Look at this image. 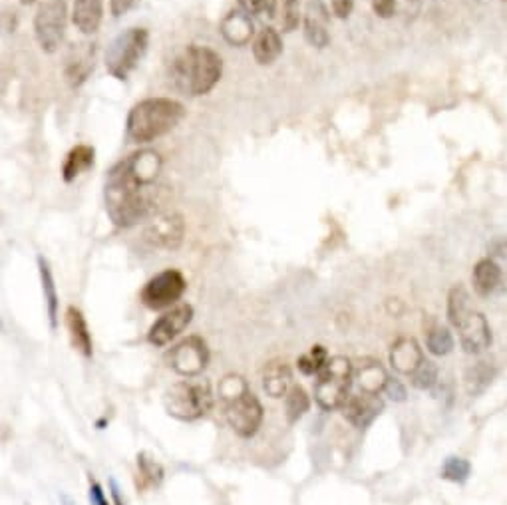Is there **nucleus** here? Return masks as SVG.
<instances>
[{
  "label": "nucleus",
  "mask_w": 507,
  "mask_h": 505,
  "mask_svg": "<svg viewBox=\"0 0 507 505\" xmlns=\"http://www.w3.org/2000/svg\"><path fill=\"white\" fill-rule=\"evenodd\" d=\"M162 158L157 152L139 150L113 165L104 186V202L112 223L128 229L157 213L163 189L157 186Z\"/></svg>",
  "instance_id": "f257e3e1"
},
{
  "label": "nucleus",
  "mask_w": 507,
  "mask_h": 505,
  "mask_svg": "<svg viewBox=\"0 0 507 505\" xmlns=\"http://www.w3.org/2000/svg\"><path fill=\"white\" fill-rule=\"evenodd\" d=\"M223 60L213 48L189 45L170 64V80L176 90L197 98L212 92L221 80Z\"/></svg>",
  "instance_id": "f03ea898"
},
{
  "label": "nucleus",
  "mask_w": 507,
  "mask_h": 505,
  "mask_svg": "<svg viewBox=\"0 0 507 505\" xmlns=\"http://www.w3.org/2000/svg\"><path fill=\"white\" fill-rule=\"evenodd\" d=\"M186 116L183 103L171 98H147L129 110L126 134L134 144H150L170 134Z\"/></svg>",
  "instance_id": "7ed1b4c3"
},
{
  "label": "nucleus",
  "mask_w": 507,
  "mask_h": 505,
  "mask_svg": "<svg viewBox=\"0 0 507 505\" xmlns=\"http://www.w3.org/2000/svg\"><path fill=\"white\" fill-rule=\"evenodd\" d=\"M215 402L209 380H183L163 394L165 412L181 422H194L212 412Z\"/></svg>",
  "instance_id": "20e7f679"
},
{
  "label": "nucleus",
  "mask_w": 507,
  "mask_h": 505,
  "mask_svg": "<svg viewBox=\"0 0 507 505\" xmlns=\"http://www.w3.org/2000/svg\"><path fill=\"white\" fill-rule=\"evenodd\" d=\"M317 385H314V400L319 408L327 412L343 408L351 398V388L354 380V367L346 356H330L319 374Z\"/></svg>",
  "instance_id": "39448f33"
},
{
  "label": "nucleus",
  "mask_w": 507,
  "mask_h": 505,
  "mask_svg": "<svg viewBox=\"0 0 507 505\" xmlns=\"http://www.w3.org/2000/svg\"><path fill=\"white\" fill-rule=\"evenodd\" d=\"M150 32L145 29H128L110 42L106 50V70L116 80H128L147 52Z\"/></svg>",
  "instance_id": "423d86ee"
},
{
  "label": "nucleus",
  "mask_w": 507,
  "mask_h": 505,
  "mask_svg": "<svg viewBox=\"0 0 507 505\" xmlns=\"http://www.w3.org/2000/svg\"><path fill=\"white\" fill-rule=\"evenodd\" d=\"M66 24V0H45V3L38 6L37 16H34V34H37L40 48L48 52V54H54L64 40Z\"/></svg>",
  "instance_id": "0eeeda50"
},
{
  "label": "nucleus",
  "mask_w": 507,
  "mask_h": 505,
  "mask_svg": "<svg viewBox=\"0 0 507 505\" xmlns=\"http://www.w3.org/2000/svg\"><path fill=\"white\" fill-rule=\"evenodd\" d=\"M186 289V277H183L178 269H165V271L157 273L145 283L142 293H139V301H142L147 309L163 310L178 304Z\"/></svg>",
  "instance_id": "6e6552de"
},
{
  "label": "nucleus",
  "mask_w": 507,
  "mask_h": 505,
  "mask_svg": "<svg viewBox=\"0 0 507 505\" xmlns=\"http://www.w3.org/2000/svg\"><path fill=\"white\" fill-rule=\"evenodd\" d=\"M170 368L176 370L179 377L195 378L209 367L212 360V352H209V344L205 338L197 335L183 338L171 351L165 354Z\"/></svg>",
  "instance_id": "1a4fd4ad"
},
{
  "label": "nucleus",
  "mask_w": 507,
  "mask_h": 505,
  "mask_svg": "<svg viewBox=\"0 0 507 505\" xmlns=\"http://www.w3.org/2000/svg\"><path fill=\"white\" fill-rule=\"evenodd\" d=\"M225 420L231 426L233 432L239 438H253L263 424L265 410L261 400L251 390L245 392L239 398L223 404Z\"/></svg>",
  "instance_id": "9d476101"
},
{
  "label": "nucleus",
  "mask_w": 507,
  "mask_h": 505,
  "mask_svg": "<svg viewBox=\"0 0 507 505\" xmlns=\"http://www.w3.org/2000/svg\"><path fill=\"white\" fill-rule=\"evenodd\" d=\"M191 320H194V307L187 302L176 304L154 322L150 333H147V341L157 348L170 344L173 338H178L191 325Z\"/></svg>",
  "instance_id": "9b49d317"
},
{
  "label": "nucleus",
  "mask_w": 507,
  "mask_h": 505,
  "mask_svg": "<svg viewBox=\"0 0 507 505\" xmlns=\"http://www.w3.org/2000/svg\"><path fill=\"white\" fill-rule=\"evenodd\" d=\"M186 235V221L179 213H168L154 217L144 231V239L150 245L165 251H176L183 243Z\"/></svg>",
  "instance_id": "f8f14e48"
},
{
  "label": "nucleus",
  "mask_w": 507,
  "mask_h": 505,
  "mask_svg": "<svg viewBox=\"0 0 507 505\" xmlns=\"http://www.w3.org/2000/svg\"><path fill=\"white\" fill-rule=\"evenodd\" d=\"M460 335V346L463 352L479 354L492 344V328L482 312L471 310L470 317L456 328Z\"/></svg>",
  "instance_id": "ddd939ff"
},
{
  "label": "nucleus",
  "mask_w": 507,
  "mask_h": 505,
  "mask_svg": "<svg viewBox=\"0 0 507 505\" xmlns=\"http://www.w3.org/2000/svg\"><path fill=\"white\" fill-rule=\"evenodd\" d=\"M340 410H343V416L354 426V428L364 430L380 416V412L384 410V402L378 396L362 394L361 392L358 396L348 398Z\"/></svg>",
  "instance_id": "4468645a"
},
{
  "label": "nucleus",
  "mask_w": 507,
  "mask_h": 505,
  "mask_svg": "<svg viewBox=\"0 0 507 505\" xmlns=\"http://www.w3.org/2000/svg\"><path fill=\"white\" fill-rule=\"evenodd\" d=\"M304 38L314 48H325L330 42L328 34V8L322 0H311L304 12Z\"/></svg>",
  "instance_id": "2eb2a0df"
},
{
  "label": "nucleus",
  "mask_w": 507,
  "mask_h": 505,
  "mask_svg": "<svg viewBox=\"0 0 507 505\" xmlns=\"http://www.w3.org/2000/svg\"><path fill=\"white\" fill-rule=\"evenodd\" d=\"M221 37L225 38L227 45L231 46H247L253 34H255V26H253L251 14H247L243 8H235V11L227 12L220 24Z\"/></svg>",
  "instance_id": "dca6fc26"
},
{
  "label": "nucleus",
  "mask_w": 507,
  "mask_h": 505,
  "mask_svg": "<svg viewBox=\"0 0 507 505\" xmlns=\"http://www.w3.org/2000/svg\"><path fill=\"white\" fill-rule=\"evenodd\" d=\"M424 360L426 359H424L422 348H420L418 341L412 336L398 338V341L390 348V364L398 374L412 377V374L418 370V367Z\"/></svg>",
  "instance_id": "f3484780"
},
{
  "label": "nucleus",
  "mask_w": 507,
  "mask_h": 505,
  "mask_svg": "<svg viewBox=\"0 0 507 505\" xmlns=\"http://www.w3.org/2000/svg\"><path fill=\"white\" fill-rule=\"evenodd\" d=\"M263 380V390L270 398H283L293 386V370L285 360H269L261 374Z\"/></svg>",
  "instance_id": "a211bd4d"
},
{
  "label": "nucleus",
  "mask_w": 507,
  "mask_h": 505,
  "mask_svg": "<svg viewBox=\"0 0 507 505\" xmlns=\"http://www.w3.org/2000/svg\"><path fill=\"white\" fill-rule=\"evenodd\" d=\"M354 380L362 394L378 396L380 392H384V388H386L390 377L378 360L366 359L358 364V368L354 370Z\"/></svg>",
  "instance_id": "6ab92c4d"
},
{
  "label": "nucleus",
  "mask_w": 507,
  "mask_h": 505,
  "mask_svg": "<svg viewBox=\"0 0 507 505\" xmlns=\"http://www.w3.org/2000/svg\"><path fill=\"white\" fill-rule=\"evenodd\" d=\"M66 328H68L70 343H72V346L82 356H86V359H90V356L94 354V343H92V335H90L88 322H86L80 309L68 307V310H66Z\"/></svg>",
  "instance_id": "aec40b11"
},
{
  "label": "nucleus",
  "mask_w": 507,
  "mask_h": 505,
  "mask_svg": "<svg viewBox=\"0 0 507 505\" xmlns=\"http://www.w3.org/2000/svg\"><path fill=\"white\" fill-rule=\"evenodd\" d=\"M104 16V0H74L72 22L82 34L98 32Z\"/></svg>",
  "instance_id": "412c9836"
},
{
  "label": "nucleus",
  "mask_w": 507,
  "mask_h": 505,
  "mask_svg": "<svg viewBox=\"0 0 507 505\" xmlns=\"http://www.w3.org/2000/svg\"><path fill=\"white\" fill-rule=\"evenodd\" d=\"M471 283H474V291L479 294V297H492L502 285L500 265L489 257L478 261L474 273H471Z\"/></svg>",
  "instance_id": "4be33fe9"
},
{
  "label": "nucleus",
  "mask_w": 507,
  "mask_h": 505,
  "mask_svg": "<svg viewBox=\"0 0 507 505\" xmlns=\"http://www.w3.org/2000/svg\"><path fill=\"white\" fill-rule=\"evenodd\" d=\"M283 54V38L273 26L261 30L255 40H253V56H255L261 66L273 64L275 60Z\"/></svg>",
  "instance_id": "5701e85b"
},
{
  "label": "nucleus",
  "mask_w": 507,
  "mask_h": 505,
  "mask_svg": "<svg viewBox=\"0 0 507 505\" xmlns=\"http://www.w3.org/2000/svg\"><path fill=\"white\" fill-rule=\"evenodd\" d=\"M94 165V147L90 145H76L68 152L64 165H62V178L66 184H72V181L82 176L84 171H88Z\"/></svg>",
  "instance_id": "b1692460"
},
{
  "label": "nucleus",
  "mask_w": 507,
  "mask_h": 505,
  "mask_svg": "<svg viewBox=\"0 0 507 505\" xmlns=\"http://www.w3.org/2000/svg\"><path fill=\"white\" fill-rule=\"evenodd\" d=\"M38 271H40L42 293H45V301H46V309H48L50 328L56 330L58 327V293H56L54 275H52L50 263L42 255H38Z\"/></svg>",
  "instance_id": "393cba45"
},
{
  "label": "nucleus",
  "mask_w": 507,
  "mask_h": 505,
  "mask_svg": "<svg viewBox=\"0 0 507 505\" xmlns=\"http://www.w3.org/2000/svg\"><path fill=\"white\" fill-rule=\"evenodd\" d=\"M471 301L470 293L466 291V286L456 285L448 294V320L453 328H458L463 320L470 317Z\"/></svg>",
  "instance_id": "a878e982"
},
{
  "label": "nucleus",
  "mask_w": 507,
  "mask_h": 505,
  "mask_svg": "<svg viewBox=\"0 0 507 505\" xmlns=\"http://www.w3.org/2000/svg\"><path fill=\"white\" fill-rule=\"evenodd\" d=\"M309 408H311V398L307 394V390H304L301 385H293L285 396L287 422L291 426L296 424L304 414L309 412Z\"/></svg>",
  "instance_id": "bb28decb"
},
{
  "label": "nucleus",
  "mask_w": 507,
  "mask_h": 505,
  "mask_svg": "<svg viewBox=\"0 0 507 505\" xmlns=\"http://www.w3.org/2000/svg\"><path fill=\"white\" fill-rule=\"evenodd\" d=\"M163 480V468L160 461H155L145 451L137 454V487L147 490V487H157Z\"/></svg>",
  "instance_id": "cd10ccee"
},
{
  "label": "nucleus",
  "mask_w": 507,
  "mask_h": 505,
  "mask_svg": "<svg viewBox=\"0 0 507 505\" xmlns=\"http://www.w3.org/2000/svg\"><path fill=\"white\" fill-rule=\"evenodd\" d=\"M426 346L434 356H445L453 351V336L448 328L434 320L426 327Z\"/></svg>",
  "instance_id": "c85d7f7f"
},
{
  "label": "nucleus",
  "mask_w": 507,
  "mask_h": 505,
  "mask_svg": "<svg viewBox=\"0 0 507 505\" xmlns=\"http://www.w3.org/2000/svg\"><path fill=\"white\" fill-rule=\"evenodd\" d=\"M328 359L330 356L327 352V348L322 344H314L309 352L299 356L296 367H299V370L304 374V377H314V374H319L322 368H325Z\"/></svg>",
  "instance_id": "c756f323"
},
{
  "label": "nucleus",
  "mask_w": 507,
  "mask_h": 505,
  "mask_svg": "<svg viewBox=\"0 0 507 505\" xmlns=\"http://www.w3.org/2000/svg\"><path fill=\"white\" fill-rule=\"evenodd\" d=\"M247 390L251 388L243 377H239V374H227V377L221 378L220 386H217V396H220L221 404H227L231 402V400L245 394Z\"/></svg>",
  "instance_id": "7c9ffc66"
},
{
  "label": "nucleus",
  "mask_w": 507,
  "mask_h": 505,
  "mask_svg": "<svg viewBox=\"0 0 507 505\" xmlns=\"http://www.w3.org/2000/svg\"><path fill=\"white\" fill-rule=\"evenodd\" d=\"M492 378H494V372L487 367V362H478L476 367H471L466 374L468 392L471 396H478L479 392H484L489 386Z\"/></svg>",
  "instance_id": "2f4dec72"
},
{
  "label": "nucleus",
  "mask_w": 507,
  "mask_h": 505,
  "mask_svg": "<svg viewBox=\"0 0 507 505\" xmlns=\"http://www.w3.org/2000/svg\"><path fill=\"white\" fill-rule=\"evenodd\" d=\"M470 472H471V466H470L468 459L452 456V458H448V459L444 461L440 476L444 477V480H448V482L463 484L470 477Z\"/></svg>",
  "instance_id": "473e14b6"
},
{
  "label": "nucleus",
  "mask_w": 507,
  "mask_h": 505,
  "mask_svg": "<svg viewBox=\"0 0 507 505\" xmlns=\"http://www.w3.org/2000/svg\"><path fill=\"white\" fill-rule=\"evenodd\" d=\"M412 386L418 390H430L438 382V367L432 360H424L420 364L418 370L410 377Z\"/></svg>",
  "instance_id": "72a5a7b5"
},
{
  "label": "nucleus",
  "mask_w": 507,
  "mask_h": 505,
  "mask_svg": "<svg viewBox=\"0 0 507 505\" xmlns=\"http://www.w3.org/2000/svg\"><path fill=\"white\" fill-rule=\"evenodd\" d=\"M239 8L251 16H259V19H263V16L273 19L277 0H239Z\"/></svg>",
  "instance_id": "f704fd0d"
},
{
  "label": "nucleus",
  "mask_w": 507,
  "mask_h": 505,
  "mask_svg": "<svg viewBox=\"0 0 507 505\" xmlns=\"http://www.w3.org/2000/svg\"><path fill=\"white\" fill-rule=\"evenodd\" d=\"M301 22V6L299 0H285L283 3V29L285 32H293Z\"/></svg>",
  "instance_id": "c9c22d12"
},
{
  "label": "nucleus",
  "mask_w": 507,
  "mask_h": 505,
  "mask_svg": "<svg viewBox=\"0 0 507 505\" xmlns=\"http://www.w3.org/2000/svg\"><path fill=\"white\" fill-rule=\"evenodd\" d=\"M372 11L380 19H392L396 12V0H372Z\"/></svg>",
  "instance_id": "e433bc0d"
},
{
  "label": "nucleus",
  "mask_w": 507,
  "mask_h": 505,
  "mask_svg": "<svg viewBox=\"0 0 507 505\" xmlns=\"http://www.w3.org/2000/svg\"><path fill=\"white\" fill-rule=\"evenodd\" d=\"M330 11L338 19H348L354 11V0H330Z\"/></svg>",
  "instance_id": "4c0bfd02"
},
{
  "label": "nucleus",
  "mask_w": 507,
  "mask_h": 505,
  "mask_svg": "<svg viewBox=\"0 0 507 505\" xmlns=\"http://www.w3.org/2000/svg\"><path fill=\"white\" fill-rule=\"evenodd\" d=\"M384 392H386V394L390 396V400H395V402H404V400H406L404 385H402V382H398V380H395V378L388 380V385H386V388H384Z\"/></svg>",
  "instance_id": "58836bf2"
},
{
  "label": "nucleus",
  "mask_w": 507,
  "mask_h": 505,
  "mask_svg": "<svg viewBox=\"0 0 507 505\" xmlns=\"http://www.w3.org/2000/svg\"><path fill=\"white\" fill-rule=\"evenodd\" d=\"M136 3L137 0H110V11L118 19V16H124L126 12L132 11Z\"/></svg>",
  "instance_id": "ea45409f"
},
{
  "label": "nucleus",
  "mask_w": 507,
  "mask_h": 505,
  "mask_svg": "<svg viewBox=\"0 0 507 505\" xmlns=\"http://www.w3.org/2000/svg\"><path fill=\"white\" fill-rule=\"evenodd\" d=\"M90 505H110L108 500H106V495H104V490H102V485L98 482H90Z\"/></svg>",
  "instance_id": "a19ab883"
},
{
  "label": "nucleus",
  "mask_w": 507,
  "mask_h": 505,
  "mask_svg": "<svg viewBox=\"0 0 507 505\" xmlns=\"http://www.w3.org/2000/svg\"><path fill=\"white\" fill-rule=\"evenodd\" d=\"M110 487H112V498H113V503L116 505H124V500H121V495H120V487L118 484L110 480Z\"/></svg>",
  "instance_id": "79ce46f5"
},
{
  "label": "nucleus",
  "mask_w": 507,
  "mask_h": 505,
  "mask_svg": "<svg viewBox=\"0 0 507 505\" xmlns=\"http://www.w3.org/2000/svg\"><path fill=\"white\" fill-rule=\"evenodd\" d=\"M22 4H32V3H37V0H21Z\"/></svg>",
  "instance_id": "37998d69"
},
{
  "label": "nucleus",
  "mask_w": 507,
  "mask_h": 505,
  "mask_svg": "<svg viewBox=\"0 0 507 505\" xmlns=\"http://www.w3.org/2000/svg\"><path fill=\"white\" fill-rule=\"evenodd\" d=\"M414 3H418V0H414Z\"/></svg>",
  "instance_id": "c03bdc74"
}]
</instances>
